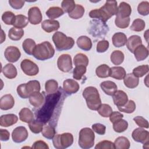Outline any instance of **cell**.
<instances>
[{"label": "cell", "mask_w": 149, "mask_h": 149, "mask_svg": "<svg viewBox=\"0 0 149 149\" xmlns=\"http://www.w3.org/2000/svg\"><path fill=\"white\" fill-rule=\"evenodd\" d=\"M128 127V123L126 120L120 119L113 123V129L117 133L125 132Z\"/></svg>", "instance_id": "cell-39"}, {"label": "cell", "mask_w": 149, "mask_h": 149, "mask_svg": "<svg viewBox=\"0 0 149 149\" xmlns=\"http://www.w3.org/2000/svg\"><path fill=\"white\" fill-rule=\"evenodd\" d=\"M146 23L143 20L141 19H136L133 22L130 29L134 31H141L144 29Z\"/></svg>", "instance_id": "cell-47"}, {"label": "cell", "mask_w": 149, "mask_h": 149, "mask_svg": "<svg viewBox=\"0 0 149 149\" xmlns=\"http://www.w3.org/2000/svg\"><path fill=\"white\" fill-rule=\"evenodd\" d=\"M15 100L11 94H6L0 100V108L2 110H9L13 107Z\"/></svg>", "instance_id": "cell-19"}, {"label": "cell", "mask_w": 149, "mask_h": 149, "mask_svg": "<svg viewBox=\"0 0 149 149\" xmlns=\"http://www.w3.org/2000/svg\"><path fill=\"white\" fill-rule=\"evenodd\" d=\"M52 41L58 51L68 50L73 48L74 41L73 38L67 37L64 33L61 31L55 32L52 36Z\"/></svg>", "instance_id": "cell-4"}, {"label": "cell", "mask_w": 149, "mask_h": 149, "mask_svg": "<svg viewBox=\"0 0 149 149\" xmlns=\"http://www.w3.org/2000/svg\"><path fill=\"white\" fill-rule=\"evenodd\" d=\"M110 68L106 64L98 66L95 70V73L98 77L107 78L109 76Z\"/></svg>", "instance_id": "cell-37"}, {"label": "cell", "mask_w": 149, "mask_h": 149, "mask_svg": "<svg viewBox=\"0 0 149 149\" xmlns=\"http://www.w3.org/2000/svg\"><path fill=\"white\" fill-rule=\"evenodd\" d=\"M83 97L86 101L88 108L93 111H97L101 104V100L98 90L93 86L86 87L83 91Z\"/></svg>", "instance_id": "cell-2"}, {"label": "cell", "mask_w": 149, "mask_h": 149, "mask_svg": "<svg viewBox=\"0 0 149 149\" xmlns=\"http://www.w3.org/2000/svg\"><path fill=\"white\" fill-rule=\"evenodd\" d=\"M19 115L20 120L23 122L29 123L34 120V114L29 108H22L19 112Z\"/></svg>", "instance_id": "cell-29"}, {"label": "cell", "mask_w": 149, "mask_h": 149, "mask_svg": "<svg viewBox=\"0 0 149 149\" xmlns=\"http://www.w3.org/2000/svg\"><path fill=\"white\" fill-rule=\"evenodd\" d=\"M2 72L3 75L8 79H14L17 74L16 67L12 63H8L3 68Z\"/></svg>", "instance_id": "cell-28"}, {"label": "cell", "mask_w": 149, "mask_h": 149, "mask_svg": "<svg viewBox=\"0 0 149 149\" xmlns=\"http://www.w3.org/2000/svg\"><path fill=\"white\" fill-rule=\"evenodd\" d=\"M85 10L83 6L79 4H76L73 10L70 12L68 15L70 17L73 19H79L83 17Z\"/></svg>", "instance_id": "cell-36"}, {"label": "cell", "mask_w": 149, "mask_h": 149, "mask_svg": "<svg viewBox=\"0 0 149 149\" xmlns=\"http://www.w3.org/2000/svg\"><path fill=\"white\" fill-rule=\"evenodd\" d=\"M73 63L75 66L79 65H84L87 67L88 65V58L85 54L79 53L74 56Z\"/></svg>", "instance_id": "cell-41"}, {"label": "cell", "mask_w": 149, "mask_h": 149, "mask_svg": "<svg viewBox=\"0 0 149 149\" xmlns=\"http://www.w3.org/2000/svg\"><path fill=\"white\" fill-rule=\"evenodd\" d=\"M10 133L6 129H0V138L2 141H6L9 139Z\"/></svg>", "instance_id": "cell-59"}, {"label": "cell", "mask_w": 149, "mask_h": 149, "mask_svg": "<svg viewBox=\"0 0 149 149\" xmlns=\"http://www.w3.org/2000/svg\"><path fill=\"white\" fill-rule=\"evenodd\" d=\"M87 70L86 66L84 65L76 66L73 71V77L76 80H81Z\"/></svg>", "instance_id": "cell-44"}, {"label": "cell", "mask_w": 149, "mask_h": 149, "mask_svg": "<svg viewBox=\"0 0 149 149\" xmlns=\"http://www.w3.org/2000/svg\"><path fill=\"white\" fill-rule=\"evenodd\" d=\"M117 12V2L116 1H107L100 8L91 10L89 13V16L93 19H98L105 23L113 15H116Z\"/></svg>", "instance_id": "cell-1"}, {"label": "cell", "mask_w": 149, "mask_h": 149, "mask_svg": "<svg viewBox=\"0 0 149 149\" xmlns=\"http://www.w3.org/2000/svg\"><path fill=\"white\" fill-rule=\"evenodd\" d=\"M41 132L44 137L49 140L52 139L56 133L55 128L52 126L50 125L44 126Z\"/></svg>", "instance_id": "cell-46"}, {"label": "cell", "mask_w": 149, "mask_h": 149, "mask_svg": "<svg viewBox=\"0 0 149 149\" xmlns=\"http://www.w3.org/2000/svg\"><path fill=\"white\" fill-rule=\"evenodd\" d=\"M42 16L40 9L37 6L31 7L28 11V19L30 23L36 25L41 23Z\"/></svg>", "instance_id": "cell-13"}, {"label": "cell", "mask_w": 149, "mask_h": 149, "mask_svg": "<svg viewBox=\"0 0 149 149\" xmlns=\"http://www.w3.org/2000/svg\"><path fill=\"white\" fill-rule=\"evenodd\" d=\"M17 116L13 113L3 115L0 118V125L2 127H9L17 123Z\"/></svg>", "instance_id": "cell-18"}, {"label": "cell", "mask_w": 149, "mask_h": 149, "mask_svg": "<svg viewBox=\"0 0 149 149\" xmlns=\"http://www.w3.org/2000/svg\"><path fill=\"white\" fill-rule=\"evenodd\" d=\"M100 87L105 94L109 96H113L118 88L116 84L110 80L102 81L100 84Z\"/></svg>", "instance_id": "cell-16"}, {"label": "cell", "mask_w": 149, "mask_h": 149, "mask_svg": "<svg viewBox=\"0 0 149 149\" xmlns=\"http://www.w3.org/2000/svg\"><path fill=\"white\" fill-rule=\"evenodd\" d=\"M54 54L55 49L51 44L48 41H44L37 44L33 53L34 57L40 61L49 59L52 58Z\"/></svg>", "instance_id": "cell-3"}, {"label": "cell", "mask_w": 149, "mask_h": 149, "mask_svg": "<svg viewBox=\"0 0 149 149\" xmlns=\"http://www.w3.org/2000/svg\"><path fill=\"white\" fill-rule=\"evenodd\" d=\"M109 117L110 122L113 123L117 121L118 120L122 119L123 117V115L119 112L114 111L111 113V114L110 115V116Z\"/></svg>", "instance_id": "cell-58"}, {"label": "cell", "mask_w": 149, "mask_h": 149, "mask_svg": "<svg viewBox=\"0 0 149 149\" xmlns=\"http://www.w3.org/2000/svg\"><path fill=\"white\" fill-rule=\"evenodd\" d=\"M142 44V40L139 36L133 35L130 36L126 42L127 49L133 54L134 49L139 45Z\"/></svg>", "instance_id": "cell-20"}, {"label": "cell", "mask_w": 149, "mask_h": 149, "mask_svg": "<svg viewBox=\"0 0 149 149\" xmlns=\"http://www.w3.org/2000/svg\"><path fill=\"white\" fill-rule=\"evenodd\" d=\"M73 143V136L70 133L57 134L52 139V143L55 148L63 149L72 146Z\"/></svg>", "instance_id": "cell-7"}, {"label": "cell", "mask_w": 149, "mask_h": 149, "mask_svg": "<svg viewBox=\"0 0 149 149\" xmlns=\"http://www.w3.org/2000/svg\"><path fill=\"white\" fill-rule=\"evenodd\" d=\"M44 123L39 120H33L29 123V127L31 132L38 134L42 132Z\"/></svg>", "instance_id": "cell-40"}, {"label": "cell", "mask_w": 149, "mask_h": 149, "mask_svg": "<svg viewBox=\"0 0 149 149\" xmlns=\"http://www.w3.org/2000/svg\"><path fill=\"white\" fill-rule=\"evenodd\" d=\"M113 144L115 148L116 149H128L130 146L128 139L124 136H120L116 138Z\"/></svg>", "instance_id": "cell-30"}, {"label": "cell", "mask_w": 149, "mask_h": 149, "mask_svg": "<svg viewBox=\"0 0 149 149\" xmlns=\"http://www.w3.org/2000/svg\"><path fill=\"white\" fill-rule=\"evenodd\" d=\"M95 134L94 131L89 127H84L79 132L78 143L79 146L83 149H88L94 144Z\"/></svg>", "instance_id": "cell-6"}, {"label": "cell", "mask_w": 149, "mask_h": 149, "mask_svg": "<svg viewBox=\"0 0 149 149\" xmlns=\"http://www.w3.org/2000/svg\"><path fill=\"white\" fill-rule=\"evenodd\" d=\"M29 22L28 18L26 16L23 15H17L15 16L13 26L14 27L22 29V28L25 27L28 24Z\"/></svg>", "instance_id": "cell-33"}, {"label": "cell", "mask_w": 149, "mask_h": 149, "mask_svg": "<svg viewBox=\"0 0 149 149\" xmlns=\"http://www.w3.org/2000/svg\"><path fill=\"white\" fill-rule=\"evenodd\" d=\"M24 36V30L22 29L12 27L8 31L9 38L13 41L20 40Z\"/></svg>", "instance_id": "cell-34"}, {"label": "cell", "mask_w": 149, "mask_h": 149, "mask_svg": "<svg viewBox=\"0 0 149 149\" xmlns=\"http://www.w3.org/2000/svg\"><path fill=\"white\" fill-rule=\"evenodd\" d=\"M58 69L63 72H69L72 69V57L69 54H62L59 56L57 60Z\"/></svg>", "instance_id": "cell-9"}, {"label": "cell", "mask_w": 149, "mask_h": 149, "mask_svg": "<svg viewBox=\"0 0 149 149\" xmlns=\"http://www.w3.org/2000/svg\"><path fill=\"white\" fill-rule=\"evenodd\" d=\"M15 14L10 11L5 12L2 15V21L8 25H13L15 18Z\"/></svg>", "instance_id": "cell-50"}, {"label": "cell", "mask_w": 149, "mask_h": 149, "mask_svg": "<svg viewBox=\"0 0 149 149\" xmlns=\"http://www.w3.org/2000/svg\"><path fill=\"white\" fill-rule=\"evenodd\" d=\"M28 137V132L24 126L16 127L12 133L13 141L16 143H20L24 141Z\"/></svg>", "instance_id": "cell-11"}, {"label": "cell", "mask_w": 149, "mask_h": 149, "mask_svg": "<svg viewBox=\"0 0 149 149\" xmlns=\"http://www.w3.org/2000/svg\"><path fill=\"white\" fill-rule=\"evenodd\" d=\"M31 148L34 149H48L49 146L45 141L42 140H38L33 143Z\"/></svg>", "instance_id": "cell-57"}, {"label": "cell", "mask_w": 149, "mask_h": 149, "mask_svg": "<svg viewBox=\"0 0 149 149\" xmlns=\"http://www.w3.org/2000/svg\"><path fill=\"white\" fill-rule=\"evenodd\" d=\"M45 98L42 94L40 92H36L29 97V102L35 108H40L44 102Z\"/></svg>", "instance_id": "cell-22"}, {"label": "cell", "mask_w": 149, "mask_h": 149, "mask_svg": "<svg viewBox=\"0 0 149 149\" xmlns=\"http://www.w3.org/2000/svg\"><path fill=\"white\" fill-rule=\"evenodd\" d=\"M126 70L123 67L114 66L110 68L109 76L116 80L123 79L126 76Z\"/></svg>", "instance_id": "cell-27"}, {"label": "cell", "mask_w": 149, "mask_h": 149, "mask_svg": "<svg viewBox=\"0 0 149 149\" xmlns=\"http://www.w3.org/2000/svg\"><path fill=\"white\" fill-rule=\"evenodd\" d=\"M75 6V2L73 0H63L61 3L62 9L65 13H69L71 12L74 8Z\"/></svg>", "instance_id": "cell-49"}, {"label": "cell", "mask_w": 149, "mask_h": 149, "mask_svg": "<svg viewBox=\"0 0 149 149\" xmlns=\"http://www.w3.org/2000/svg\"><path fill=\"white\" fill-rule=\"evenodd\" d=\"M134 57L137 61H141L146 59L148 56V50L147 47L141 44L138 46L134 51Z\"/></svg>", "instance_id": "cell-24"}, {"label": "cell", "mask_w": 149, "mask_h": 149, "mask_svg": "<svg viewBox=\"0 0 149 149\" xmlns=\"http://www.w3.org/2000/svg\"><path fill=\"white\" fill-rule=\"evenodd\" d=\"M109 44L107 40L100 41L97 45V51L99 53L105 52L109 48Z\"/></svg>", "instance_id": "cell-53"}, {"label": "cell", "mask_w": 149, "mask_h": 149, "mask_svg": "<svg viewBox=\"0 0 149 149\" xmlns=\"http://www.w3.org/2000/svg\"><path fill=\"white\" fill-rule=\"evenodd\" d=\"M95 149H114V144L108 140H103L96 144L95 146Z\"/></svg>", "instance_id": "cell-52"}, {"label": "cell", "mask_w": 149, "mask_h": 149, "mask_svg": "<svg viewBox=\"0 0 149 149\" xmlns=\"http://www.w3.org/2000/svg\"><path fill=\"white\" fill-rule=\"evenodd\" d=\"M92 129L94 132L100 135H104L105 133L106 127L105 125L101 123H97L93 124L92 125Z\"/></svg>", "instance_id": "cell-55"}, {"label": "cell", "mask_w": 149, "mask_h": 149, "mask_svg": "<svg viewBox=\"0 0 149 149\" xmlns=\"http://www.w3.org/2000/svg\"><path fill=\"white\" fill-rule=\"evenodd\" d=\"M64 13L62 8L58 6H52L49 8L46 12V15L51 20L58 18L62 16Z\"/></svg>", "instance_id": "cell-32"}, {"label": "cell", "mask_w": 149, "mask_h": 149, "mask_svg": "<svg viewBox=\"0 0 149 149\" xmlns=\"http://www.w3.org/2000/svg\"><path fill=\"white\" fill-rule=\"evenodd\" d=\"M34 40L31 38H26L22 43V48L24 51L28 55H33L34 49L36 47Z\"/></svg>", "instance_id": "cell-31"}, {"label": "cell", "mask_w": 149, "mask_h": 149, "mask_svg": "<svg viewBox=\"0 0 149 149\" xmlns=\"http://www.w3.org/2000/svg\"><path fill=\"white\" fill-rule=\"evenodd\" d=\"M113 101L118 107H122L128 101L127 95L122 90H117L113 95Z\"/></svg>", "instance_id": "cell-15"}, {"label": "cell", "mask_w": 149, "mask_h": 149, "mask_svg": "<svg viewBox=\"0 0 149 149\" xmlns=\"http://www.w3.org/2000/svg\"><path fill=\"white\" fill-rule=\"evenodd\" d=\"M60 24L58 21L55 20L47 19L44 20L41 23L42 29L47 33H51L59 29Z\"/></svg>", "instance_id": "cell-17"}, {"label": "cell", "mask_w": 149, "mask_h": 149, "mask_svg": "<svg viewBox=\"0 0 149 149\" xmlns=\"http://www.w3.org/2000/svg\"><path fill=\"white\" fill-rule=\"evenodd\" d=\"M79 84L73 79H66L63 83V91L69 95L77 93L79 91Z\"/></svg>", "instance_id": "cell-14"}, {"label": "cell", "mask_w": 149, "mask_h": 149, "mask_svg": "<svg viewBox=\"0 0 149 149\" xmlns=\"http://www.w3.org/2000/svg\"><path fill=\"white\" fill-rule=\"evenodd\" d=\"M132 13V8L130 5L125 2H122L120 3L118 7V12L116 16H118L122 18L129 17Z\"/></svg>", "instance_id": "cell-21"}, {"label": "cell", "mask_w": 149, "mask_h": 149, "mask_svg": "<svg viewBox=\"0 0 149 149\" xmlns=\"http://www.w3.org/2000/svg\"><path fill=\"white\" fill-rule=\"evenodd\" d=\"M123 83L127 88H134L139 85V79L133 73H128L123 78Z\"/></svg>", "instance_id": "cell-26"}, {"label": "cell", "mask_w": 149, "mask_h": 149, "mask_svg": "<svg viewBox=\"0 0 149 149\" xmlns=\"http://www.w3.org/2000/svg\"><path fill=\"white\" fill-rule=\"evenodd\" d=\"M4 56L8 62L14 63L19 59L21 56V53L19 48L16 47L9 46L5 49Z\"/></svg>", "instance_id": "cell-12"}, {"label": "cell", "mask_w": 149, "mask_h": 149, "mask_svg": "<svg viewBox=\"0 0 149 149\" xmlns=\"http://www.w3.org/2000/svg\"><path fill=\"white\" fill-rule=\"evenodd\" d=\"M40 83L38 80H30L27 83L21 84L17 87V93L22 98H28L36 92H40Z\"/></svg>", "instance_id": "cell-5"}, {"label": "cell", "mask_w": 149, "mask_h": 149, "mask_svg": "<svg viewBox=\"0 0 149 149\" xmlns=\"http://www.w3.org/2000/svg\"><path fill=\"white\" fill-rule=\"evenodd\" d=\"M110 58L113 64L115 65H119L123 62L125 56L121 51L115 50L112 52Z\"/></svg>", "instance_id": "cell-35"}, {"label": "cell", "mask_w": 149, "mask_h": 149, "mask_svg": "<svg viewBox=\"0 0 149 149\" xmlns=\"http://www.w3.org/2000/svg\"><path fill=\"white\" fill-rule=\"evenodd\" d=\"M98 113L104 118H108L112 112V109L111 106L107 104H101L97 109Z\"/></svg>", "instance_id": "cell-43"}, {"label": "cell", "mask_w": 149, "mask_h": 149, "mask_svg": "<svg viewBox=\"0 0 149 149\" xmlns=\"http://www.w3.org/2000/svg\"><path fill=\"white\" fill-rule=\"evenodd\" d=\"M25 1L22 0H9V3L15 9H20L24 5Z\"/></svg>", "instance_id": "cell-56"}, {"label": "cell", "mask_w": 149, "mask_h": 149, "mask_svg": "<svg viewBox=\"0 0 149 149\" xmlns=\"http://www.w3.org/2000/svg\"><path fill=\"white\" fill-rule=\"evenodd\" d=\"M77 46L82 50L88 51L92 47V42L91 39L86 36H81L77 40Z\"/></svg>", "instance_id": "cell-25"}, {"label": "cell", "mask_w": 149, "mask_h": 149, "mask_svg": "<svg viewBox=\"0 0 149 149\" xmlns=\"http://www.w3.org/2000/svg\"><path fill=\"white\" fill-rule=\"evenodd\" d=\"M118 108L120 112L127 113H132L136 109V104L133 100H129L125 105L118 107Z\"/></svg>", "instance_id": "cell-42"}, {"label": "cell", "mask_w": 149, "mask_h": 149, "mask_svg": "<svg viewBox=\"0 0 149 149\" xmlns=\"http://www.w3.org/2000/svg\"><path fill=\"white\" fill-rule=\"evenodd\" d=\"M148 65H143L141 66H139L133 70V74L136 76L137 77H141L146 75L148 72Z\"/></svg>", "instance_id": "cell-45"}, {"label": "cell", "mask_w": 149, "mask_h": 149, "mask_svg": "<svg viewBox=\"0 0 149 149\" xmlns=\"http://www.w3.org/2000/svg\"><path fill=\"white\" fill-rule=\"evenodd\" d=\"M132 136L136 142L141 143L143 144L149 143V132L142 127H139L134 129L132 133Z\"/></svg>", "instance_id": "cell-10"}, {"label": "cell", "mask_w": 149, "mask_h": 149, "mask_svg": "<svg viewBox=\"0 0 149 149\" xmlns=\"http://www.w3.org/2000/svg\"><path fill=\"white\" fill-rule=\"evenodd\" d=\"M130 20V17L122 18L118 16H116L115 20V24L120 29H125L129 26Z\"/></svg>", "instance_id": "cell-48"}, {"label": "cell", "mask_w": 149, "mask_h": 149, "mask_svg": "<svg viewBox=\"0 0 149 149\" xmlns=\"http://www.w3.org/2000/svg\"><path fill=\"white\" fill-rule=\"evenodd\" d=\"M112 44L115 47H122L127 42V37L125 34L121 32L115 33L112 36Z\"/></svg>", "instance_id": "cell-23"}, {"label": "cell", "mask_w": 149, "mask_h": 149, "mask_svg": "<svg viewBox=\"0 0 149 149\" xmlns=\"http://www.w3.org/2000/svg\"><path fill=\"white\" fill-rule=\"evenodd\" d=\"M20 68L23 73L30 76H36L39 72V68L37 64L28 59H23L21 62Z\"/></svg>", "instance_id": "cell-8"}, {"label": "cell", "mask_w": 149, "mask_h": 149, "mask_svg": "<svg viewBox=\"0 0 149 149\" xmlns=\"http://www.w3.org/2000/svg\"><path fill=\"white\" fill-rule=\"evenodd\" d=\"M58 88V83L57 81L54 79L47 80L45 84V91L48 94L55 93Z\"/></svg>", "instance_id": "cell-38"}, {"label": "cell", "mask_w": 149, "mask_h": 149, "mask_svg": "<svg viewBox=\"0 0 149 149\" xmlns=\"http://www.w3.org/2000/svg\"><path fill=\"white\" fill-rule=\"evenodd\" d=\"M133 120L140 127L143 128H148V122L147 120L141 116H137L133 118Z\"/></svg>", "instance_id": "cell-54"}, {"label": "cell", "mask_w": 149, "mask_h": 149, "mask_svg": "<svg viewBox=\"0 0 149 149\" xmlns=\"http://www.w3.org/2000/svg\"><path fill=\"white\" fill-rule=\"evenodd\" d=\"M137 11L139 14L143 16H147L149 13V2L142 1L137 6Z\"/></svg>", "instance_id": "cell-51"}]
</instances>
